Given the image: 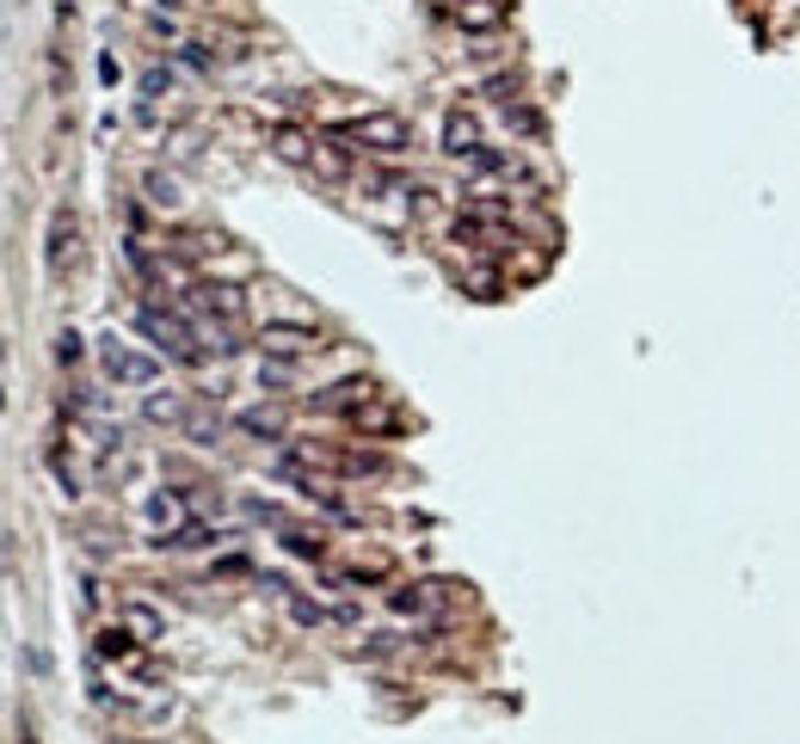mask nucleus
Segmentation results:
<instances>
[{
	"mask_svg": "<svg viewBox=\"0 0 800 744\" xmlns=\"http://www.w3.org/2000/svg\"><path fill=\"white\" fill-rule=\"evenodd\" d=\"M450 19L462 32H499L505 19H511V0H455Z\"/></svg>",
	"mask_w": 800,
	"mask_h": 744,
	"instance_id": "obj_10",
	"label": "nucleus"
},
{
	"mask_svg": "<svg viewBox=\"0 0 800 744\" xmlns=\"http://www.w3.org/2000/svg\"><path fill=\"white\" fill-rule=\"evenodd\" d=\"M216 536H222L216 523H179V529H167V536H160L155 548H173V554H198V548H210Z\"/></svg>",
	"mask_w": 800,
	"mask_h": 744,
	"instance_id": "obj_15",
	"label": "nucleus"
},
{
	"mask_svg": "<svg viewBox=\"0 0 800 744\" xmlns=\"http://www.w3.org/2000/svg\"><path fill=\"white\" fill-rule=\"evenodd\" d=\"M376 394L382 388L370 382V375H346V382H333V388L314 394V413H346V419H351V413H358V406H370Z\"/></svg>",
	"mask_w": 800,
	"mask_h": 744,
	"instance_id": "obj_7",
	"label": "nucleus"
},
{
	"mask_svg": "<svg viewBox=\"0 0 800 744\" xmlns=\"http://www.w3.org/2000/svg\"><path fill=\"white\" fill-rule=\"evenodd\" d=\"M179 431H185L191 443H216V431H222V413H210V406H191Z\"/></svg>",
	"mask_w": 800,
	"mask_h": 744,
	"instance_id": "obj_21",
	"label": "nucleus"
},
{
	"mask_svg": "<svg viewBox=\"0 0 800 744\" xmlns=\"http://www.w3.org/2000/svg\"><path fill=\"white\" fill-rule=\"evenodd\" d=\"M136 332L155 345L160 357H173V363H204L210 357L204 339H198V326H191L185 314H173V308H155V302L136 314Z\"/></svg>",
	"mask_w": 800,
	"mask_h": 744,
	"instance_id": "obj_1",
	"label": "nucleus"
},
{
	"mask_svg": "<svg viewBox=\"0 0 800 744\" xmlns=\"http://www.w3.org/2000/svg\"><path fill=\"white\" fill-rule=\"evenodd\" d=\"M462 167H469L474 179H511V172H518V160L505 155V148H487V142H481V148L462 160Z\"/></svg>",
	"mask_w": 800,
	"mask_h": 744,
	"instance_id": "obj_16",
	"label": "nucleus"
},
{
	"mask_svg": "<svg viewBox=\"0 0 800 744\" xmlns=\"http://www.w3.org/2000/svg\"><path fill=\"white\" fill-rule=\"evenodd\" d=\"M290 616H296L302 628H327L333 609H327V604H314V597H296V590H290Z\"/></svg>",
	"mask_w": 800,
	"mask_h": 744,
	"instance_id": "obj_24",
	"label": "nucleus"
},
{
	"mask_svg": "<svg viewBox=\"0 0 800 744\" xmlns=\"http://www.w3.org/2000/svg\"><path fill=\"white\" fill-rule=\"evenodd\" d=\"M142 191H148V203H155V210H179V203H185V185H179L173 172H148V179H142Z\"/></svg>",
	"mask_w": 800,
	"mask_h": 744,
	"instance_id": "obj_18",
	"label": "nucleus"
},
{
	"mask_svg": "<svg viewBox=\"0 0 800 744\" xmlns=\"http://www.w3.org/2000/svg\"><path fill=\"white\" fill-rule=\"evenodd\" d=\"M173 93V68H148L142 75V99H167Z\"/></svg>",
	"mask_w": 800,
	"mask_h": 744,
	"instance_id": "obj_25",
	"label": "nucleus"
},
{
	"mask_svg": "<svg viewBox=\"0 0 800 744\" xmlns=\"http://www.w3.org/2000/svg\"><path fill=\"white\" fill-rule=\"evenodd\" d=\"M259 388H290V363H283V357H266V363H259Z\"/></svg>",
	"mask_w": 800,
	"mask_h": 744,
	"instance_id": "obj_26",
	"label": "nucleus"
},
{
	"mask_svg": "<svg viewBox=\"0 0 800 744\" xmlns=\"http://www.w3.org/2000/svg\"><path fill=\"white\" fill-rule=\"evenodd\" d=\"M351 425H358L363 437H382V431H401V413H394V406L376 394L370 406H358V413H351Z\"/></svg>",
	"mask_w": 800,
	"mask_h": 744,
	"instance_id": "obj_17",
	"label": "nucleus"
},
{
	"mask_svg": "<svg viewBox=\"0 0 800 744\" xmlns=\"http://www.w3.org/2000/svg\"><path fill=\"white\" fill-rule=\"evenodd\" d=\"M75 247H80L75 210H56V216H49V271H56V278H63L68 264H75Z\"/></svg>",
	"mask_w": 800,
	"mask_h": 744,
	"instance_id": "obj_12",
	"label": "nucleus"
},
{
	"mask_svg": "<svg viewBox=\"0 0 800 744\" xmlns=\"http://www.w3.org/2000/svg\"><path fill=\"white\" fill-rule=\"evenodd\" d=\"M117 628H129V634H136L142 646H155V640L167 634V621H160V609H155V604H124V609H117Z\"/></svg>",
	"mask_w": 800,
	"mask_h": 744,
	"instance_id": "obj_14",
	"label": "nucleus"
},
{
	"mask_svg": "<svg viewBox=\"0 0 800 744\" xmlns=\"http://www.w3.org/2000/svg\"><path fill=\"white\" fill-rule=\"evenodd\" d=\"M474 148H481V117H474L469 105H455L450 117H443V155H450V160H469Z\"/></svg>",
	"mask_w": 800,
	"mask_h": 744,
	"instance_id": "obj_9",
	"label": "nucleus"
},
{
	"mask_svg": "<svg viewBox=\"0 0 800 744\" xmlns=\"http://www.w3.org/2000/svg\"><path fill=\"white\" fill-rule=\"evenodd\" d=\"M49 474L63 481V493H68V498H80V493H87V467H80L75 455H63V450H56V455H49Z\"/></svg>",
	"mask_w": 800,
	"mask_h": 744,
	"instance_id": "obj_22",
	"label": "nucleus"
},
{
	"mask_svg": "<svg viewBox=\"0 0 800 744\" xmlns=\"http://www.w3.org/2000/svg\"><path fill=\"white\" fill-rule=\"evenodd\" d=\"M314 148H320V142H314L302 124H278V129H271V155H278L283 167H314Z\"/></svg>",
	"mask_w": 800,
	"mask_h": 744,
	"instance_id": "obj_13",
	"label": "nucleus"
},
{
	"mask_svg": "<svg viewBox=\"0 0 800 744\" xmlns=\"http://www.w3.org/2000/svg\"><path fill=\"white\" fill-rule=\"evenodd\" d=\"M56 357H63V363H80V339H75V332H63V339H56Z\"/></svg>",
	"mask_w": 800,
	"mask_h": 744,
	"instance_id": "obj_27",
	"label": "nucleus"
},
{
	"mask_svg": "<svg viewBox=\"0 0 800 744\" xmlns=\"http://www.w3.org/2000/svg\"><path fill=\"white\" fill-rule=\"evenodd\" d=\"M148 523H155L160 536L179 529V523H185V493H155V498H148Z\"/></svg>",
	"mask_w": 800,
	"mask_h": 744,
	"instance_id": "obj_19",
	"label": "nucleus"
},
{
	"mask_svg": "<svg viewBox=\"0 0 800 744\" xmlns=\"http://www.w3.org/2000/svg\"><path fill=\"white\" fill-rule=\"evenodd\" d=\"M450 597H455V585H401V590H388V609L407 621H438L450 609Z\"/></svg>",
	"mask_w": 800,
	"mask_h": 744,
	"instance_id": "obj_5",
	"label": "nucleus"
},
{
	"mask_svg": "<svg viewBox=\"0 0 800 744\" xmlns=\"http://www.w3.org/2000/svg\"><path fill=\"white\" fill-rule=\"evenodd\" d=\"M259 351L283 357V363H296V357L327 351V332H320V326H308V320H266V326H259Z\"/></svg>",
	"mask_w": 800,
	"mask_h": 744,
	"instance_id": "obj_4",
	"label": "nucleus"
},
{
	"mask_svg": "<svg viewBox=\"0 0 800 744\" xmlns=\"http://www.w3.org/2000/svg\"><path fill=\"white\" fill-rule=\"evenodd\" d=\"M235 425L247 437H259V443H283V431H290V419H283V406L278 401H259V406H240Z\"/></svg>",
	"mask_w": 800,
	"mask_h": 744,
	"instance_id": "obj_8",
	"label": "nucleus"
},
{
	"mask_svg": "<svg viewBox=\"0 0 800 744\" xmlns=\"http://www.w3.org/2000/svg\"><path fill=\"white\" fill-rule=\"evenodd\" d=\"M167 13H179V7H216V0H160Z\"/></svg>",
	"mask_w": 800,
	"mask_h": 744,
	"instance_id": "obj_28",
	"label": "nucleus"
},
{
	"mask_svg": "<svg viewBox=\"0 0 800 744\" xmlns=\"http://www.w3.org/2000/svg\"><path fill=\"white\" fill-rule=\"evenodd\" d=\"M99 363H105V375L117 382V388H155L160 382V363L148 351H136V345H124L117 332H105L99 339Z\"/></svg>",
	"mask_w": 800,
	"mask_h": 744,
	"instance_id": "obj_3",
	"label": "nucleus"
},
{
	"mask_svg": "<svg viewBox=\"0 0 800 744\" xmlns=\"http://www.w3.org/2000/svg\"><path fill=\"white\" fill-rule=\"evenodd\" d=\"M308 172H320V179H346L351 172V160H346V148H333V142H320L314 148V167Z\"/></svg>",
	"mask_w": 800,
	"mask_h": 744,
	"instance_id": "obj_23",
	"label": "nucleus"
},
{
	"mask_svg": "<svg viewBox=\"0 0 800 744\" xmlns=\"http://www.w3.org/2000/svg\"><path fill=\"white\" fill-rule=\"evenodd\" d=\"M185 413H191V401L179 388H160V382H155V388L142 394V419H148V425H167V431H179V425H185Z\"/></svg>",
	"mask_w": 800,
	"mask_h": 744,
	"instance_id": "obj_11",
	"label": "nucleus"
},
{
	"mask_svg": "<svg viewBox=\"0 0 800 744\" xmlns=\"http://www.w3.org/2000/svg\"><path fill=\"white\" fill-rule=\"evenodd\" d=\"M333 142H358L370 155H407L413 148V124L401 111H363V117H346V124H333Z\"/></svg>",
	"mask_w": 800,
	"mask_h": 744,
	"instance_id": "obj_2",
	"label": "nucleus"
},
{
	"mask_svg": "<svg viewBox=\"0 0 800 744\" xmlns=\"http://www.w3.org/2000/svg\"><path fill=\"white\" fill-rule=\"evenodd\" d=\"M283 548L302 560H327V536L320 529H296V523H283Z\"/></svg>",
	"mask_w": 800,
	"mask_h": 744,
	"instance_id": "obj_20",
	"label": "nucleus"
},
{
	"mask_svg": "<svg viewBox=\"0 0 800 744\" xmlns=\"http://www.w3.org/2000/svg\"><path fill=\"white\" fill-rule=\"evenodd\" d=\"M191 314H204V320H228L240 326V314H247V290H235V283H191Z\"/></svg>",
	"mask_w": 800,
	"mask_h": 744,
	"instance_id": "obj_6",
	"label": "nucleus"
}]
</instances>
